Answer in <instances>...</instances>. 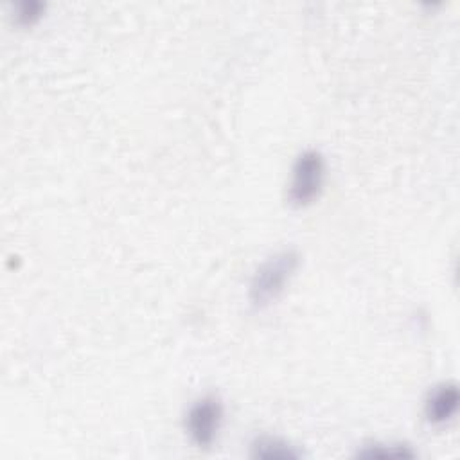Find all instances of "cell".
Segmentation results:
<instances>
[{
    "label": "cell",
    "instance_id": "1",
    "mask_svg": "<svg viewBox=\"0 0 460 460\" xmlns=\"http://www.w3.org/2000/svg\"><path fill=\"white\" fill-rule=\"evenodd\" d=\"M298 262L300 255L293 248L282 250L266 259L255 271L250 284L252 305L255 309H262L275 302L286 289V284L289 282L293 273L296 271Z\"/></svg>",
    "mask_w": 460,
    "mask_h": 460
},
{
    "label": "cell",
    "instance_id": "2",
    "mask_svg": "<svg viewBox=\"0 0 460 460\" xmlns=\"http://www.w3.org/2000/svg\"><path fill=\"white\" fill-rule=\"evenodd\" d=\"M323 174H325V162L320 151L307 149L300 153L293 164L288 201L293 207L311 205L322 190Z\"/></svg>",
    "mask_w": 460,
    "mask_h": 460
},
{
    "label": "cell",
    "instance_id": "3",
    "mask_svg": "<svg viewBox=\"0 0 460 460\" xmlns=\"http://www.w3.org/2000/svg\"><path fill=\"white\" fill-rule=\"evenodd\" d=\"M223 404L216 395H205L198 399L187 413V431L196 446L208 447L221 428Z\"/></svg>",
    "mask_w": 460,
    "mask_h": 460
},
{
    "label": "cell",
    "instance_id": "4",
    "mask_svg": "<svg viewBox=\"0 0 460 460\" xmlns=\"http://www.w3.org/2000/svg\"><path fill=\"white\" fill-rule=\"evenodd\" d=\"M458 388L455 383H442L435 386L424 402V415L431 424L447 422L458 410Z\"/></svg>",
    "mask_w": 460,
    "mask_h": 460
},
{
    "label": "cell",
    "instance_id": "5",
    "mask_svg": "<svg viewBox=\"0 0 460 460\" xmlns=\"http://www.w3.org/2000/svg\"><path fill=\"white\" fill-rule=\"evenodd\" d=\"M250 455L253 458L264 460H296L300 458V451H296L288 442L277 437H259L252 442Z\"/></svg>",
    "mask_w": 460,
    "mask_h": 460
},
{
    "label": "cell",
    "instance_id": "6",
    "mask_svg": "<svg viewBox=\"0 0 460 460\" xmlns=\"http://www.w3.org/2000/svg\"><path fill=\"white\" fill-rule=\"evenodd\" d=\"M415 453L411 449H408L406 446H401V444H390L388 447L385 444H370L367 446L365 449H361L358 453V456H363V458H377V456H395V458H404V456H413Z\"/></svg>",
    "mask_w": 460,
    "mask_h": 460
},
{
    "label": "cell",
    "instance_id": "7",
    "mask_svg": "<svg viewBox=\"0 0 460 460\" xmlns=\"http://www.w3.org/2000/svg\"><path fill=\"white\" fill-rule=\"evenodd\" d=\"M45 11V4L41 2H34V0H25L18 4V11H16V20L23 25H32L34 22L40 20V16Z\"/></svg>",
    "mask_w": 460,
    "mask_h": 460
}]
</instances>
